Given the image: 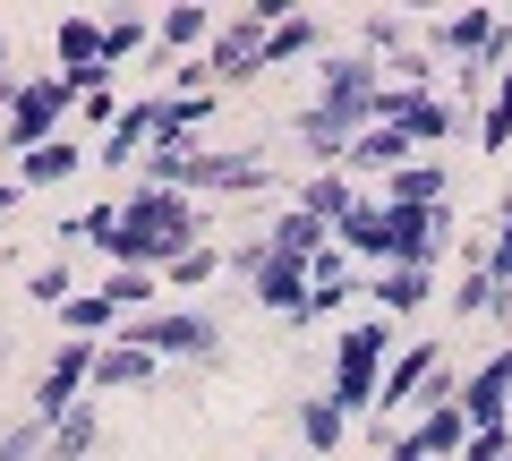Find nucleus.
<instances>
[{"mask_svg": "<svg viewBox=\"0 0 512 461\" xmlns=\"http://www.w3.org/2000/svg\"><path fill=\"white\" fill-rule=\"evenodd\" d=\"M504 146H512V69L495 77L487 111H478V154H504Z\"/></svg>", "mask_w": 512, "mask_h": 461, "instance_id": "29", "label": "nucleus"}, {"mask_svg": "<svg viewBox=\"0 0 512 461\" xmlns=\"http://www.w3.org/2000/svg\"><path fill=\"white\" fill-rule=\"evenodd\" d=\"M402 351V325L393 316H359V325L333 333V410L342 419H376V385Z\"/></svg>", "mask_w": 512, "mask_h": 461, "instance_id": "3", "label": "nucleus"}, {"mask_svg": "<svg viewBox=\"0 0 512 461\" xmlns=\"http://www.w3.org/2000/svg\"><path fill=\"white\" fill-rule=\"evenodd\" d=\"M154 146V103H128L120 120H111V137H103V171H120V163H137V154Z\"/></svg>", "mask_w": 512, "mask_h": 461, "instance_id": "23", "label": "nucleus"}, {"mask_svg": "<svg viewBox=\"0 0 512 461\" xmlns=\"http://www.w3.org/2000/svg\"><path fill=\"white\" fill-rule=\"evenodd\" d=\"M248 291H256V308H274V316H291V325H299V316H308V265H299V257H274Z\"/></svg>", "mask_w": 512, "mask_h": 461, "instance_id": "15", "label": "nucleus"}, {"mask_svg": "<svg viewBox=\"0 0 512 461\" xmlns=\"http://www.w3.org/2000/svg\"><path fill=\"white\" fill-rule=\"evenodd\" d=\"M402 163H419V146H410L402 129H367V137H350V154H342V171H350V180H376V188L393 180Z\"/></svg>", "mask_w": 512, "mask_h": 461, "instance_id": "10", "label": "nucleus"}, {"mask_svg": "<svg viewBox=\"0 0 512 461\" xmlns=\"http://www.w3.org/2000/svg\"><path fill=\"white\" fill-rule=\"evenodd\" d=\"M291 205H299V214H316V222H325V231H333V222H342L350 205H359V180H350V171H308Z\"/></svg>", "mask_w": 512, "mask_h": 461, "instance_id": "18", "label": "nucleus"}, {"mask_svg": "<svg viewBox=\"0 0 512 461\" xmlns=\"http://www.w3.org/2000/svg\"><path fill=\"white\" fill-rule=\"evenodd\" d=\"M359 43H367V60H376V52H384V60H402V52H410V18H367Z\"/></svg>", "mask_w": 512, "mask_h": 461, "instance_id": "35", "label": "nucleus"}, {"mask_svg": "<svg viewBox=\"0 0 512 461\" xmlns=\"http://www.w3.org/2000/svg\"><path fill=\"white\" fill-rule=\"evenodd\" d=\"M52 52H60V77L94 69V60H103V18H60L52 26Z\"/></svg>", "mask_w": 512, "mask_h": 461, "instance_id": "24", "label": "nucleus"}, {"mask_svg": "<svg viewBox=\"0 0 512 461\" xmlns=\"http://www.w3.org/2000/svg\"><path fill=\"white\" fill-rule=\"evenodd\" d=\"M0 94H9V52H0Z\"/></svg>", "mask_w": 512, "mask_h": 461, "instance_id": "42", "label": "nucleus"}, {"mask_svg": "<svg viewBox=\"0 0 512 461\" xmlns=\"http://www.w3.org/2000/svg\"><path fill=\"white\" fill-rule=\"evenodd\" d=\"M487 274L512 291V214H495V248H487Z\"/></svg>", "mask_w": 512, "mask_h": 461, "instance_id": "38", "label": "nucleus"}, {"mask_svg": "<svg viewBox=\"0 0 512 461\" xmlns=\"http://www.w3.org/2000/svg\"><path fill=\"white\" fill-rule=\"evenodd\" d=\"M367 299H376V316H419L436 299V274L427 265H384V274H367Z\"/></svg>", "mask_w": 512, "mask_h": 461, "instance_id": "12", "label": "nucleus"}, {"mask_svg": "<svg viewBox=\"0 0 512 461\" xmlns=\"http://www.w3.org/2000/svg\"><path fill=\"white\" fill-rule=\"evenodd\" d=\"M436 368H444L436 342H402V351H393V368H384V385H376V410H410L427 385H436Z\"/></svg>", "mask_w": 512, "mask_h": 461, "instance_id": "9", "label": "nucleus"}, {"mask_svg": "<svg viewBox=\"0 0 512 461\" xmlns=\"http://www.w3.org/2000/svg\"><path fill=\"white\" fill-rule=\"evenodd\" d=\"M393 129H402L410 146H444V137H461V103L453 94H402Z\"/></svg>", "mask_w": 512, "mask_h": 461, "instance_id": "11", "label": "nucleus"}, {"mask_svg": "<svg viewBox=\"0 0 512 461\" xmlns=\"http://www.w3.org/2000/svg\"><path fill=\"white\" fill-rule=\"evenodd\" d=\"M444 188H453V180H444V163H427V154H419V163H402L376 197L384 205H444Z\"/></svg>", "mask_w": 512, "mask_h": 461, "instance_id": "22", "label": "nucleus"}, {"mask_svg": "<svg viewBox=\"0 0 512 461\" xmlns=\"http://www.w3.org/2000/svg\"><path fill=\"white\" fill-rule=\"evenodd\" d=\"M214 35H222V18H214V9H197V0H180L171 18H154V52H163V60H171V52H188V60H197Z\"/></svg>", "mask_w": 512, "mask_h": 461, "instance_id": "14", "label": "nucleus"}, {"mask_svg": "<svg viewBox=\"0 0 512 461\" xmlns=\"http://www.w3.org/2000/svg\"><path fill=\"white\" fill-rule=\"evenodd\" d=\"M94 351H103V342H60V351L43 359V376H35V402H26L43 427H60V419L77 410V393L94 385Z\"/></svg>", "mask_w": 512, "mask_h": 461, "instance_id": "6", "label": "nucleus"}, {"mask_svg": "<svg viewBox=\"0 0 512 461\" xmlns=\"http://www.w3.org/2000/svg\"><path fill=\"white\" fill-rule=\"evenodd\" d=\"M504 60H512V26L495 18V35L478 43V60H470V69H461V86H487V77H504Z\"/></svg>", "mask_w": 512, "mask_h": 461, "instance_id": "32", "label": "nucleus"}, {"mask_svg": "<svg viewBox=\"0 0 512 461\" xmlns=\"http://www.w3.org/2000/svg\"><path fill=\"white\" fill-rule=\"evenodd\" d=\"M94 291H103L120 316H154V299H163V274H128V265H120V274H103Z\"/></svg>", "mask_w": 512, "mask_h": 461, "instance_id": "26", "label": "nucleus"}, {"mask_svg": "<svg viewBox=\"0 0 512 461\" xmlns=\"http://www.w3.org/2000/svg\"><path fill=\"white\" fill-rule=\"evenodd\" d=\"M299 52H325V26L291 9V18H282L274 35H265V52H256V60H265V69H282V60H299Z\"/></svg>", "mask_w": 512, "mask_h": 461, "instance_id": "25", "label": "nucleus"}, {"mask_svg": "<svg viewBox=\"0 0 512 461\" xmlns=\"http://www.w3.org/2000/svg\"><path fill=\"white\" fill-rule=\"evenodd\" d=\"M146 43H154V26H146V18H111V26H103V69H120V60H137Z\"/></svg>", "mask_w": 512, "mask_h": 461, "instance_id": "31", "label": "nucleus"}, {"mask_svg": "<svg viewBox=\"0 0 512 461\" xmlns=\"http://www.w3.org/2000/svg\"><path fill=\"white\" fill-rule=\"evenodd\" d=\"M265 265H274V248H265V240H239V248H231V274H239V282H256Z\"/></svg>", "mask_w": 512, "mask_h": 461, "instance_id": "39", "label": "nucleus"}, {"mask_svg": "<svg viewBox=\"0 0 512 461\" xmlns=\"http://www.w3.org/2000/svg\"><path fill=\"white\" fill-rule=\"evenodd\" d=\"M342 436H350V419L333 410V393H316V402H299V444H308V453H333Z\"/></svg>", "mask_w": 512, "mask_h": 461, "instance_id": "28", "label": "nucleus"}, {"mask_svg": "<svg viewBox=\"0 0 512 461\" xmlns=\"http://www.w3.org/2000/svg\"><path fill=\"white\" fill-rule=\"evenodd\" d=\"M222 265H231V257H222V248H188L180 265H163V282H171V291H197V282H214Z\"/></svg>", "mask_w": 512, "mask_h": 461, "instance_id": "33", "label": "nucleus"}, {"mask_svg": "<svg viewBox=\"0 0 512 461\" xmlns=\"http://www.w3.org/2000/svg\"><path fill=\"white\" fill-rule=\"evenodd\" d=\"M69 103H77V94L60 86V69L52 77H9V94H0V146H9V154L52 146L60 120H69Z\"/></svg>", "mask_w": 512, "mask_h": 461, "instance_id": "4", "label": "nucleus"}, {"mask_svg": "<svg viewBox=\"0 0 512 461\" xmlns=\"http://www.w3.org/2000/svg\"><path fill=\"white\" fill-rule=\"evenodd\" d=\"M256 52H265V26H256V18H231V26H222V35L197 52V69H205V86H239V77L265 69Z\"/></svg>", "mask_w": 512, "mask_h": 461, "instance_id": "8", "label": "nucleus"}, {"mask_svg": "<svg viewBox=\"0 0 512 461\" xmlns=\"http://www.w3.org/2000/svg\"><path fill=\"white\" fill-rule=\"evenodd\" d=\"M512 453V427H470V444H461V461H504Z\"/></svg>", "mask_w": 512, "mask_h": 461, "instance_id": "37", "label": "nucleus"}, {"mask_svg": "<svg viewBox=\"0 0 512 461\" xmlns=\"http://www.w3.org/2000/svg\"><path fill=\"white\" fill-rule=\"evenodd\" d=\"M77 171H86V146H77V137H52V146L18 154V188H60V180H77Z\"/></svg>", "mask_w": 512, "mask_h": 461, "instance_id": "20", "label": "nucleus"}, {"mask_svg": "<svg viewBox=\"0 0 512 461\" xmlns=\"http://www.w3.org/2000/svg\"><path fill=\"white\" fill-rule=\"evenodd\" d=\"M359 257H342V248H325V257H316L308 265V316H299V325H316V316H333V308H342V299L350 291H359Z\"/></svg>", "mask_w": 512, "mask_h": 461, "instance_id": "13", "label": "nucleus"}, {"mask_svg": "<svg viewBox=\"0 0 512 461\" xmlns=\"http://www.w3.org/2000/svg\"><path fill=\"white\" fill-rule=\"evenodd\" d=\"M26 299H35V308H69L77 274H69V265H35V274H26Z\"/></svg>", "mask_w": 512, "mask_h": 461, "instance_id": "34", "label": "nucleus"}, {"mask_svg": "<svg viewBox=\"0 0 512 461\" xmlns=\"http://www.w3.org/2000/svg\"><path fill=\"white\" fill-rule=\"evenodd\" d=\"M94 444H103V402H77L69 419L52 427V444H43V461H86Z\"/></svg>", "mask_w": 512, "mask_h": 461, "instance_id": "21", "label": "nucleus"}, {"mask_svg": "<svg viewBox=\"0 0 512 461\" xmlns=\"http://www.w3.org/2000/svg\"><path fill=\"white\" fill-rule=\"evenodd\" d=\"M495 291H504V282L487 274V248H478V257H470V274L453 282V316H487V308H495Z\"/></svg>", "mask_w": 512, "mask_h": 461, "instance_id": "30", "label": "nucleus"}, {"mask_svg": "<svg viewBox=\"0 0 512 461\" xmlns=\"http://www.w3.org/2000/svg\"><path fill=\"white\" fill-rule=\"evenodd\" d=\"M265 248H274V257H299V265H316V257L333 248V231H325L316 214H299V205H282V214H274V231H265Z\"/></svg>", "mask_w": 512, "mask_h": 461, "instance_id": "17", "label": "nucleus"}, {"mask_svg": "<svg viewBox=\"0 0 512 461\" xmlns=\"http://www.w3.org/2000/svg\"><path fill=\"white\" fill-rule=\"evenodd\" d=\"M504 461H512V453H504Z\"/></svg>", "mask_w": 512, "mask_h": 461, "instance_id": "43", "label": "nucleus"}, {"mask_svg": "<svg viewBox=\"0 0 512 461\" xmlns=\"http://www.w3.org/2000/svg\"><path fill=\"white\" fill-rule=\"evenodd\" d=\"M376 94L384 69L367 52H325L316 60V94L299 103V146H308V171H342L350 137L376 129Z\"/></svg>", "mask_w": 512, "mask_h": 461, "instance_id": "1", "label": "nucleus"}, {"mask_svg": "<svg viewBox=\"0 0 512 461\" xmlns=\"http://www.w3.org/2000/svg\"><path fill=\"white\" fill-rule=\"evenodd\" d=\"M120 342H137L146 359H222V325L205 308H154V316H128Z\"/></svg>", "mask_w": 512, "mask_h": 461, "instance_id": "5", "label": "nucleus"}, {"mask_svg": "<svg viewBox=\"0 0 512 461\" xmlns=\"http://www.w3.org/2000/svg\"><path fill=\"white\" fill-rule=\"evenodd\" d=\"M69 231H77V240H94V248H111V231H120V205H86Z\"/></svg>", "mask_w": 512, "mask_h": 461, "instance_id": "36", "label": "nucleus"}, {"mask_svg": "<svg viewBox=\"0 0 512 461\" xmlns=\"http://www.w3.org/2000/svg\"><path fill=\"white\" fill-rule=\"evenodd\" d=\"M111 325H120V308H111L103 291H77L69 308H60V333H69V342H94V333L111 342Z\"/></svg>", "mask_w": 512, "mask_h": 461, "instance_id": "27", "label": "nucleus"}, {"mask_svg": "<svg viewBox=\"0 0 512 461\" xmlns=\"http://www.w3.org/2000/svg\"><path fill=\"white\" fill-rule=\"evenodd\" d=\"M18 205H26V188H18V180H0V214H18Z\"/></svg>", "mask_w": 512, "mask_h": 461, "instance_id": "41", "label": "nucleus"}, {"mask_svg": "<svg viewBox=\"0 0 512 461\" xmlns=\"http://www.w3.org/2000/svg\"><path fill=\"white\" fill-rule=\"evenodd\" d=\"M487 35H495L487 9H453V18L427 26V52H436V60H478V43H487Z\"/></svg>", "mask_w": 512, "mask_h": 461, "instance_id": "19", "label": "nucleus"}, {"mask_svg": "<svg viewBox=\"0 0 512 461\" xmlns=\"http://www.w3.org/2000/svg\"><path fill=\"white\" fill-rule=\"evenodd\" d=\"M188 248H205V205L180 197V188H137V197L120 205V231H111L103 257L128 265V274H163Z\"/></svg>", "mask_w": 512, "mask_h": 461, "instance_id": "2", "label": "nucleus"}, {"mask_svg": "<svg viewBox=\"0 0 512 461\" xmlns=\"http://www.w3.org/2000/svg\"><path fill=\"white\" fill-rule=\"evenodd\" d=\"M77 111H86V129H103V137H111V120H120V103H111V86H103V94H86Z\"/></svg>", "mask_w": 512, "mask_h": 461, "instance_id": "40", "label": "nucleus"}, {"mask_svg": "<svg viewBox=\"0 0 512 461\" xmlns=\"http://www.w3.org/2000/svg\"><path fill=\"white\" fill-rule=\"evenodd\" d=\"M274 180V163H265V146H239V154H188L180 171V197H231V188H265Z\"/></svg>", "mask_w": 512, "mask_h": 461, "instance_id": "7", "label": "nucleus"}, {"mask_svg": "<svg viewBox=\"0 0 512 461\" xmlns=\"http://www.w3.org/2000/svg\"><path fill=\"white\" fill-rule=\"evenodd\" d=\"M154 368L163 359H146L137 342H103L94 351V393H137V385H154Z\"/></svg>", "mask_w": 512, "mask_h": 461, "instance_id": "16", "label": "nucleus"}]
</instances>
